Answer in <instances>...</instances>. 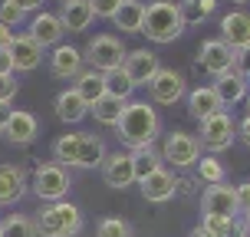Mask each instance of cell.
<instances>
[{
	"instance_id": "cell-1",
	"label": "cell",
	"mask_w": 250,
	"mask_h": 237,
	"mask_svg": "<svg viewBox=\"0 0 250 237\" xmlns=\"http://www.w3.org/2000/svg\"><path fill=\"white\" fill-rule=\"evenodd\" d=\"M115 132L122 138V145H128V151L155 145V138L162 135L158 109H151L148 102H125L122 115H119V122H115Z\"/></svg>"
},
{
	"instance_id": "cell-2",
	"label": "cell",
	"mask_w": 250,
	"mask_h": 237,
	"mask_svg": "<svg viewBox=\"0 0 250 237\" xmlns=\"http://www.w3.org/2000/svg\"><path fill=\"white\" fill-rule=\"evenodd\" d=\"M37 237H76L83 231V211L69 201H53L33 217Z\"/></svg>"
},
{
	"instance_id": "cell-3",
	"label": "cell",
	"mask_w": 250,
	"mask_h": 237,
	"mask_svg": "<svg viewBox=\"0 0 250 237\" xmlns=\"http://www.w3.org/2000/svg\"><path fill=\"white\" fill-rule=\"evenodd\" d=\"M181 17H178V7L171 0H155V3H145V17H142V26L138 33H145L151 43H171V40L181 37Z\"/></svg>"
},
{
	"instance_id": "cell-4",
	"label": "cell",
	"mask_w": 250,
	"mask_h": 237,
	"mask_svg": "<svg viewBox=\"0 0 250 237\" xmlns=\"http://www.w3.org/2000/svg\"><path fill=\"white\" fill-rule=\"evenodd\" d=\"M125 43L119 37H109V33H102V37H92L89 40V46L83 50V63H89L96 73H112L119 69L125 60Z\"/></svg>"
},
{
	"instance_id": "cell-5",
	"label": "cell",
	"mask_w": 250,
	"mask_h": 237,
	"mask_svg": "<svg viewBox=\"0 0 250 237\" xmlns=\"http://www.w3.org/2000/svg\"><path fill=\"white\" fill-rule=\"evenodd\" d=\"M73 188L69 181V168H62L56 162H43L37 165V172H33V194L43 198L46 204L53 201H66V191Z\"/></svg>"
},
{
	"instance_id": "cell-6",
	"label": "cell",
	"mask_w": 250,
	"mask_h": 237,
	"mask_svg": "<svg viewBox=\"0 0 250 237\" xmlns=\"http://www.w3.org/2000/svg\"><path fill=\"white\" fill-rule=\"evenodd\" d=\"M234 138H237V122H234V115L227 112H214L211 119H204L201 122V149H211L214 155L217 151H227L230 145H234Z\"/></svg>"
},
{
	"instance_id": "cell-7",
	"label": "cell",
	"mask_w": 250,
	"mask_h": 237,
	"mask_svg": "<svg viewBox=\"0 0 250 237\" xmlns=\"http://www.w3.org/2000/svg\"><path fill=\"white\" fill-rule=\"evenodd\" d=\"M162 162H171V168H191V165H198L201 158V142L194 135H188V132H171V135H165L162 142Z\"/></svg>"
},
{
	"instance_id": "cell-8",
	"label": "cell",
	"mask_w": 250,
	"mask_h": 237,
	"mask_svg": "<svg viewBox=\"0 0 250 237\" xmlns=\"http://www.w3.org/2000/svg\"><path fill=\"white\" fill-rule=\"evenodd\" d=\"M198 63L208 76H224L227 69H244V53H234L230 46H224L221 40H208L198 53Z\"/></svg>"
},
{
	"instance_id": "cell-9",
	"label": "cell",
	"mask_w": 250,
	"mask_h": 237,
	"mask_svg": "<svg viewBox=\"0 0 250 237\" xmlns=\"http://www.w3.org/2000/svg\"><path fill=\"white\" fill-rule=\"evenodd\" d=\"M162 69V63H158V56L151 50H128L125 53V60H122V73L128 76V83L132 86H148L151 83V76Z\"/></svg>"
},
{
	"instance_id": "cell-10",
	"label": "cell",
	"mask_w": 250,
	"mask_h": 237,
	"mask_svg": "<svg viewBox=\"0 0 250 237\" xmlns=\"http://www.w3.org/2000/svg\"><path fill=\"white\" fill-rule=\"evenodd\" d=\"M148 92H151V99L158 102V106H175V102L188 92V83H185V76L178 73V69H158V73L151 76V83H148Z\"/></svg>"
},
{
	"instance_id": "cell-11",
	"label": "cell",
	"mask_w": 250,
	"mask_h": 237,
	"mask_svg": "<svg viewBox=\"0 0 250 237\" xmlns=\"http://www.w3.org/2000/svg\"><path fill=\"white\" fill-rule=\"evenodd\" d=\"M201 214H214V217H234V214H240L234 188L227 181L224 185H208L204 194H201Z\"/></svg>"
},
{
	"instance_id": "cell-12",
	"label": "cell",
	"mask_w": 250,
	"mask_h": 237,
	"mask_svg": "<svg viewBox=\"0 0 250 237\" xmlns=\"http://www.w3.org/2000/svg\"><path fill=\"white\" fill-rule=\"evenodd\" d=\"M102 181L109 188H128L135 185V172H132V158L128 151H105L102 158Z\"/></svg>"
},
{
	"instance_id": "cell-13",
	"label": "cell",
	"mask_w": 250,
	"mask_h": 237,
	"mask_svg": "<svg viewBox=\"0 0 250 237\" xmlns=\"http://www.w3.org/2000/svg\"><path fill=\"white\" fill-rule=\"evenodd\" d=\"M221 43L230 46L234 53H247L250 46V20L244 10H234L221 20Z\"/></svg>"
},
{
	"instance_id": "cell-14",
	"label": "cell",
	"mask_w": 250,
	"mask_h": 237,
	"mask_svg": "<svg viewBox=\"0 0 250 237\" xmlns=\"http://www.w3.org/2000/svg\"><path fill=\"white\" fill-rule=\"evenodd\" d=\"M62 30L60 20H56V13H46V10H40L33 20H30V33L26 37L37 43L40 50H46V46H60V40H62Z\"/></svg>"
},
{
	"instance_id": "cell-15",
	"label": "cell",
	"mask_w": 250,
	"mask_h": 237,
	"mask_svg": "<svg viewBox=\"0 0 250 237\" xmlns=\"http://www.w3.org/2000/svg\"><path fill=\"white\" fill-rule=\"evenodd\" d=\"M7 56H10V66L17 69V73H30V69L40 66L43 50H40L30 37H13L10 43H7Z\"/></svg>"
},
{
	"instance_id": "cell-16",
	"label": "cell",
	"mask_w": 250,
	"mask_h": 237,
	"mask_svg": "<svg viewBox=\"0 0 250 237\" xmlns=\"http://www.w3.org/2000/svg\"><path fill=\"white\" fill-rule=\"evenodd\" d=\"M56 20H60L62 30H69V33H83L92 26V7H89V0H62L60 13H56Z\"/></svg>"
},
{
	"instance_id": "cell-17",
	"label": "cell",
	"mask_w": 250,
	"mask_h": 237,
	"mask_svg": "<svg viewBox=\"0 0 250 237\" xmlns=\"http://www.w3.org/2000/svg\"><path fill=\"white\" fill-rule=\"evenodd\" d=\"M175 181H178V178L171 175L168 168H158V172H151V175L138 178L142 194H145V201H151V204H162V201L175 198Z\"/></svg>"
},
{
	"instance_id": "cell-18",
	"label": "cell",
	"mask_w": 250,
	"mask_h": 237,
	"mask_svg": "<svg viewBox=\"0 0 250 237\" xmlns=\"http://www.w3.org/2000/svg\"><path fill=\"white\" fill-rule=\"evenodd\" d=\"M0 135L7 138V142H13V145H30V142L40 135V122L30 112L17 109V112H10V119H7V125H3Z\"/></svg>"
},
{
	"instance_id": "cell-19",
	"label": "cell",
	"mask_w": 250,
	"mask_h": 237,
	"mask_svg": "<svg viewBox=\"0 0 250 237\" xmlns=\"http://www.w3.org/2000/svg\"><path fill=\"white\" fill-rule=\"evenodd\" d=\"M50 73L56 79H76V76L83 73V50H76V46H53L50 53Z\"/></svg>"
},
{
	"instance_id": "cell-20",
	"label": "cell",
	"mask_w": 250,
	"mask_h": 237,
	"mask_svg": "<svg viewBox=\"0 0 250 237\" xmlns=\"http://www.w3.org/2000/svg\"><path fill=\"white\" fill-rule=\"evenodd\" d=\"M214 92H217V99H221V106H234V102H240L244 96H247V73L244 69H227L224 76H217V83H214Z\"/></svg>"
},
{
	"instance_id": "cell-21",
	"label": "cell",
	"mask_w": 250,
	"mask_h": 237,
	"mask_svg": "<svg viewBox=\"0 0 250 237\" xmlns=\"http://www.w3.org/2000/svg\"><path fill=\"white\" fill-rule=\"evenodd\" d=\"M188 112H191V119L204 122L214 112H224V106H221V99H217V92L211 86H198L188 92Z\"/></svg>"
},
{
	"instance_id": "cell-22",
	"label": "cell",
	"mask_w": 250,
	"mask_h": 237,
	"mask_svg": "<svg viewBox=\"0 0 250 237\" xmlns=\"http://www.w3.org/2000/svg\"><path fill=\"white\" fill-rule=\"evenodd\" d=\"M26 191L23 168L17 165H0V204H17Z\"/></svg>"
},
{
	"instance_id": "cell-23",
	"label": "cell",
	"mask_w": 250,
	"mask_h": 237,
	"mask_svg": "<svg viewBox=\"0 0 250 237\" xmlns=\"http://www.w3.org/2000/svg\"><path fill=\"white\" fill-rule=\"evenodd\" d=\"M142 17H145V0H122L112 13V23H115V30H122V33H138Z\"/></svg>"
},
{
	"instance_id": "cell-24",
	"label": "cell",
	"mask_w": 250,
	"mask_h": 237,
	"mask_svg": "<svg viewBox=\"0 0 250 237\" xmlns=\"http://www.w3.org/2000/svg\"><path fill=\"white\" fill-rule=\"evenodd\" d=\"M73 92H76L83 102H86V106H92L99 96H105V76L96 73V69H83V73L76 76Z\"/></svg>"
},
{
	"instance_id": "cell-25",
	"label": "cell",
	"mask_w": 250,
	"mask_h": 237,
	"mask_svg": "<svg viewBox=\"0 0 250 237\" xmlns=\"http://www.w3.org/2000/svg\"><path fill=\"white\" fill-rule=\"evenodd\" d=\"M53 106H56V115H60L62 122H83V119L89 115V106L76 96L73 89H62Z\"/></svg>"
},
{
	"instance_id": "cell-26",
	"label": "cell",
	"mask_w": 250,
	"mask_h": 237,
	"mask_svg": "<svg viewBox=\"0 0 250 237\" xmlns=\"http://www.w3.org/2000/svg\"><path fill=\"white\" fill-rule=\"evenodd\" d=\"M79 138H83V132H69V135L56 138L53 142V162L62 168H76L79 165Z\"/></svg>"
},
{
	"instance_id": "cell-27",
	"label": "cell",
	"mask_w": 250,
	"mask_h": 237,
	"mask_svg": "<svg viewBox=\"0 0 250 237\" xmlns=\"http://www.w3.org/2000/svg\"><path fill=\"white\" fill-rule=\"evenodd\" d=\"M128 158H132V172H135V181H138V178H145V175H151V172H158V168H165L162 151L155 149V145H145V149H132V151H128Z\"/></svg>"
},
{
	"instance_id": "cell-28",
	"label": "cell",
	"mask_w": 250,
	"mask_h": 237,
	"mask_svg": "<svg viewBox=\"0 0 250 237\" xmlns=\"http://www.w3.org/2000/svg\"><path fill=\"white\" fill-rule=\"evenodd\" d=\"M102 158H105V142L92 132H83L79 138V165L76 168H99Z\"/></svg>"
},
{
	"instance_id": "cell-29",
	"label": "cell",
	"mask_w": 250,
	"mask_h": 237,
	"mask_svg": "<svg viewBox=\"0 0 250 237\" xmlns=\"http://www.w3.org/2000/svg\"><path fill=\"white\" fill-rule=\"evenodd\" d=\"M178 17H181V23H204L214 10H217V0H178Z\"/></svg>"
},
{
	"instance_id": "cell-30",
	"label": "cell",
	"mask_w": 250,
	"mask_h": 237,
	"mask_svg": "<svg viewBox=\"0 0 250 237\" xmlns=\"http://www.w3.org/2000/svg\"><path fill=\"white\" fill-rule=\"evenodd\" d=\"M122 106H125L122 99H115V96H109V92H105V96H99V99L92 102L89 109H92V119H96V122L115 125V122H119V115H122Z\"/></svg>"
},
{
	"instance_id": "cell-31",
	"label": "cell",
	"mask_w": 250,
	"mask_h": 237,
	"mask_svg": "<svg viewBox=\"0 0 250 237\" xmlns=\"http://www.w3.org/2000/svg\"><path fill=\"white\" fill-rule=\"evenodd\" d=\"M224 178H227V168L217 155H201L198 158V181H204V185H224Z\"/></svg>"
},
{
	"instance_id": "cell-32",
	"label": "cell",
	"mask_w": 250,
	"mask_h": 237,
	"mask_svg": "<svg viewBox=\"0 0 250 237\" xmlns=\"http://www.w3.org/2000/svg\"><path fill=\"white\" fill-rule=\"evenodd\" d=\"M0 234L3 237H37V231H33V221L30 217H23V214H7L0 221Z\"/></svg>"
},
{
	"instance_id": "cell-33",
	"label": "cell",
	"mask_w": 250,
	"mask_h": 237,
	"mask_svg": "<svg viewBox=\"0 0 250 237\" xmlns=\"http://www.w3.org/2000/svg\"><path fill=\"white\" fill-rule=\"evenodd\" d=\"M105 76V92L109 96H115V99H122V102H128V96H132V83H128V76L122 73V66L119 69H112V73H102Z\"/></svg>"
},
{
	"instance_id": "cell-34",
	"label": "cell",
	"mask_w": 250,
	"mask_h": 237,
	"mask_svg": "<svg viewBox=\"0 0 250 237\" xmlns=\"http://www.w3.org/2000/svg\"><path fill=\"white\" fill-rule=\"evenodd\" d=\"M96 237H132V224L122 217H102L96 227Z\"/></svg>"
},
{
	"instance_id": "cell-35",
	"label": "cell",
	"mask_w": 250,
	"mask_h": 237,
	"mask_svg": "<svg viewBox=\"0 0 250 237\" xmlns=\"http://www.w3.org/2000/svg\"><path fill=\"white\" fill-rule=\"evenodd\" d=\"M198 227H204V231H208L211 237H224V234H227V227H230V217H214V214H204Z\"/></svg>"
},
{
	"instance_id": "cell-36",
	"label": "cell",
	"mask_w": 250,
	"mask_h": 237,
	"mask_svg": "<svg viewBox=\"0 0 250 237\" xmlns=\"http://www.w3.org/2000/svg\"><path fill=\"white\" fill-rule=\"evenodd\" d=\"M23 17H26V13H23V10H17L10 0H3V3H0V23L7 26V30H13L17 23H23Z\"/></svg>"
},
{
	"instance_id": "cell-37",
	"label": "cell",
	"mask_w": 250,
	"mask_h": 237,
	"mask_svg": "<svg viewBox=\"0 0 250 237\" xmlns=\"http://www.w3.org/2000/svg\"><path fill=\"white\" fill-rule=\"evenodd\" d=\"M17 79H13V73L10 76H0V102H3V106H10L13 102V96H17Z\"/></svg>"
},
{
	"instance_id": "cell-38",
	"label": "cell",
	"mask_w": 250,
	"mask_h": 237,
	"mask_svg": "<svg viewBox=\"0 0 250 237\" xmlns=\"http://www.w3.org/2000/svg\"><path fill=\"white\" fill-rule=\"evenodd\" d=\"M122 0H89V7H92V17H109L112 20L115 7H119Z\"/></svg>"
},
{
	"instance_id": "cell-39",
	"label": "cell",
	"mask_w": 250,
	"mask_h": 237,
	"mask_svg": "<svg viewBox=\"0 0 250 237\" xmlns=\"http://www.w3.org/2000/svg\"><path fill=\"white\" fill-rule=\"evenodd\" d=\"M224 237H247V214H234Z\"/></svg>"
},
{
	"instance_id": "cell-40",
	"label": "cell",
	"mask_w": 250,
	"mask_h": 237,
	"mask_svg": "<svg viewBox=\"0 0 250 237\" xmlns=\"http://www.w3.org/2000/svg\"><path fill=\"white\" fill-rule=\"evenodd\" d=\"M234 194H237L240 214H247V208H250V185H237V188H234Z\"/></svg>"
},
{
	"instance_id": "cell-41",
	"label": "cell",
	"mask_w": 250,
	"mask_h": 237,
	"mask_svg": "<svg viewBox=\"0 0 250 237\" xmlns=\"http://www.w3.org/2000/svg\"><path fill=\"white\" fill-rule=\"evenodd\" d=\"M17 10H23V13H33V10H40V3L43 0H10Z\"/></svg>"
},
{
	"instance_id": "cell-42",
	"label": "cell",
	"mask_w": 250,
	"mask_h": 237,
	"mask_svg": "<svg viewBox=\"0 0 250 237\" xmlns=\"http://www.w3.org/2000/svg\"><path fill=\"white\" fill-rule=\"evenodd\" d=\"M13 66H10V56H7V46L0 50V76H10Z\"/></svg>"
},
{
	"instance_id": "cell-43",
	"label": "cell",
	"mask_w": 250,
	"mask_h": 237,
	"mask_svg": "<svg viewBox=\"0 0 250 237\" xmlns=\"http://www.w3.org/2000/svg\"><path fill=\"white\" fill-rule=\"evenodd\" d=\"M237 135H240V142H247V145H250V119H240V122H237Z\"/></svg>"
},
{
	"instance_id": "cell-44",
	"label": "cell",
	"mask_w": 250,
	"mask_h": 237,
	"mask_svg": "<svg viewBox=\"0 0 250 237\" xmlns=\"http://www.w3.org/2000/svg\"><path fill=\"white\" fill-rule=\"evenodd\" d=\"M10 40H13V30H7V26L0 23V50H3V46H7Z\"/></svg>"
},
{
	"instance_id": "cell-45",
	"label": "cell",
	"mask_w": 250,
	"mask_h": 237,
	"mask_svg": "<svg viewBox=\"0 0 250 237\" xmlns=\"http://www.w3.org/2000/svg\"><path fill=\"white\" fill-rule=\"evenodd\" d=\"M10 106H3V102H0V132H3V125H7V119H10Z\"/></svg>"
},
{
	"instance_id": "cell-46",
	"label": "cell",
	"mask_w": 250,
	"mask_h": 237,
	"mask_svg": "<svg viewBox=\"0 0 250 237\" xmlns=\"http://www.w3.org/2000/svg\"><path fill=\"white\" fill-rule=\"evenodd\" d=\"M188 237H211V234H208L204 227H194V231H191V234H188Z\"/></svg>"
},
{
	"instance_id": "cell-47",
	"label": "cell",
	"mask_w": 250,
	"mask_h": 237,
	"mask_svg": "<svg viewBox=\"0 0 250 237\" xmlns=\"http://www.w3.org/2000/svg\"><path fill=\"white\" fill-rule=\"evenodd\" d=\"M230 3H247V0H230Z\"/></svg>"
},
{
	"instance_id": "cell-48",
	"label": "cell",
	"mask_w": 250,
	"mask_h": 237,
	"mask_svg": "<svg viewBox=\"0 0 250 237\" xmlns=\"http://www.w3.org/2000/svg\"><path fill=\"white\" fill-rule=\"evenodd\" d=\"M0 237H3V234H0Z\"/></svg>"
},
{
	"instance_id": "cell-49",
	"label": "cell",
	"mask_w": 250,
	"mask_h": 237,
	"mask_svg": "<svg viewBox=\"0 0 250 237\" xmlns=\"http://www.w3.org/2000/svg\"><path fill=\"white\" fill-rule=\"evenodd\" d=\"M60 3H62V0H60Z\"/></svg>"
}]
</instances>
